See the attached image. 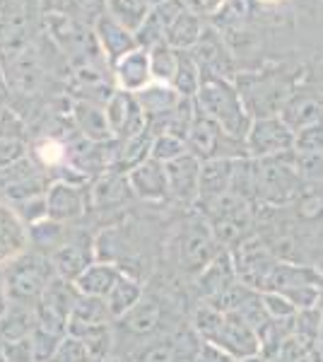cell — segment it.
Segmentation results:
<instances>
[{
  "label": "cell",
  "instance_id": "6da1fadb",
  "mask_svg": "<svg viewBox=\"0 0 323 362\" xmlns=\"http://www.w3.org/2000/svg\"><path fill=\"white\" fill-rule=\"evenodd\" d=\"M184 324H189V321H186L184 300L174 293V283L162 280V285H155V283L145 285L143 300H140L126 317L116 321L114 329H116V341L123 336L131 341V346L126 348V353H128V350L138 348L140 343L150 341V338L174 334V331H179Z\"/></svg>",
  "mask_w": 323,
  "mask_h": 362
},
{
  "label": "cell",
  "instance_id": "7a4b0ae2",
  "mask_svg": "<svg viewBox=\"0 0 323 362\" xmlns=\"http://www.w3.org/2000/svg\"><path fill=\"white\" fill-rule=\"evenodd\" d=\"M222 249L225 247L217 242L213 227L203 215L184 220L169 237V251H172L176 273L189 278L191 283L213 264Z\"/></svg>",
  "mask_w": 323,
  "mask_h": 362
},
{
  "label": "cell",
  "instance_id": "3957f363",
  "mask_svg": "<svg viewBox=\"0 0 323 362\" xmlns=\"http://www.w3.org/2000/svg\"><path fill=\"white\" fill-rule=\"evenodd\" d=\"M196 107L213 119L227 136L244 140L251 131V114L246 112L244 99L239 95L237 83L234 80H225V78H215V75L203 73V83L201 90L196 95Z\"/></svg>",
  "mask_w": 323,
  "mask_h": 362
},
{
  "label": "cell",
  "instance_id": "277c9868",
  "mask_svg": "<svg viewBox=\"0 0 323 362\" xmlns=\"http://www.w3.org/2000/svg\"><path fill=\"white\" fill-rule=\"evenodd\" d=\"M297 75L299 73H285L283 68L239 73L234 83H237V90L244 99V107L251 114V119L280 116L285 102L299 87Z\"/></svg>",
  "mask_w": 323,
  "mask_h": 362
},
{
  "label": "cell",
  "instance_id": "5b68a950",
  "mask_svg": "<svg viewBox=\"0 0 323 362\" xmlns=\"http://www.w3.org/2000/svg\"><path fill=\"white\" fill-rule=\"evenodd\" d=\"M307 184L295 167V153L273 160H258V203L263 208L280 210L297 206L307 194Z\"/></svg>",
  "mask_w": 323,
  "mask_h": 362
},
{
  "label": "cell",
  "instance_id": "8992f818",
  "mask_svg": "<svg viewBox=\"0 0 323 362\" xmlns=\"http://www.w3.org/2000/svg\"><path fill=\"white\" fill-rule=\"evenodd\" d=\"M56 276L51 259L34 249H27L17 259L3 266L5 290H8V300L15 305H29L37 307L49 288L51 278Z\"/></svg>",
  "mask_w": 323,
  "mask_h": 362
},
{
  "label": "cell",
  "instance_id": "52a82bcc",
  "mask_svg": "<svg viewBox=\"0 0 323 362\" xmlns=\"http://www.w3.org/2000/svg\"><path fill=\"white\" fill-rule=\"evenodd\" d=\"M203 343L205 341L193 331V326L184 324L174 334L150 338L119 358L126 362H196Z\"/></svg>",
  "mask_w": 323,
  "mask_h": 362
},
{
  "label": "cell",
  "instance_id": "ba28073f",
  "mask_svg": "<svg viewBox=\"0 0 323 362\" xmlns=\"http://www.w3.org/2000/svg\"><path fill=\"white\" fill-rule=\"evenodd\" d=\"M186 145L189 153L198 157L201 162L208 160H239V157H249L246 153V143L227 136L213 119H208L201 109H198L196 119L186 133Z\"/></svg>",
  "mask_w": 323,
  "mask_h": 362
},
{
  "label": "cell",
  "instance_id": "9c48e42d",
  "mask_svg": "<svg viewBox=\"0 0 323 362\" xmlns=\"http://www.w3.org/2000/svg\"><path fill=\"white\" fill-rule=\"evenodd\" d=\"M229 251H232L239 280L244 285H249V288L258 290V293H263L268 288V280L273 276L275 266L280 264V259L273 254L268 242H263L261 235H254L244 239V242H239L237 247H232Z\"/></svg>",
  "mask_w": 323,
  "mask_h": 362
},
{
  "label": "cell",
  "instance_id": "30bf717a",
  "mask_svg": "<svg viewBox=\"0 0 323 362\" xmlns=\"http://www.w3.org/2000/svg\"><path fill=\"white\" fill-rule=\"evenodd\" d=\"M95 237L90 235L85 227L73 225L66 237V242L58 247L54 254L49 256L51 266H54L56 276L75 283L82 273L87 271L92 264L97 261V251H95Z\"/></svg>",
  "mask_w": 323,
  "mask_h": 362
},
{
  "label": "cell",
  "instance_id": "8fae6325",
  "mask_svg": "<svg viewBox=\"0 0 323 362\" xmlns=\"http://www.w3.org/2000/svg\"><path fill=\"white\" fill-rule=\"evenodd\" d=\"M246 153L254 160H273V157L295 153V131L280 116L254 119L246 136Z\"/></svg>",
  "mask_w": 323,
  "mask_h": 362
},
{
  "label": "cell",
  "instance_id": "7c38bea8",
  "mask_svg": "<svg viewBox=\"0 0 323 362\" xmlns=\"http://www.w3.org/2000/svg\"><path fill=\"white\" fill-rule=\"evenodd\" d=\"M46 210L49 218L63 225H80L87 218V189L82 184L66 179L51 181L49 191H46Z\"/></svg>",
  "mask_w": 323,
  "mask_h": 362
},
{
  "label": "cell",
  "instance_id": "4fadbf2b",
  "mask_svg": "<svg viewBox=\"0 0 323 362\" xmlns=\"http://www.w3.org/2000/svg\"><path fill=\"white\" fill-rule=\"evenodd\" d=\"M191 54L198 61V66L203 68V73L215 75V78H225V80H237L239 73H237V63H234L232 49H229L225 34L215 25L205 27L201 42L196 44V49H193Z\"/></svg>",
  "mask_w": 323,
  "mask_h": 362
},
{
  "label": "cell",
  "instance_id": "5bb4252c",
  "mask_svg": "<svg viewBox=\"0 0 323 362\" xmlns=\"http://www.w3.org/2000/svg\"><path fill=\"white\" fill-rule=\"evenodd\" d=\"M104 112H107V119H109L111 136L116 140L133 138L150 128L148 116L140 109L138 97H135L133 92H126V90L114 92L107 102V107H104Z\"/></svg>",
  "mask_w": 323,
  "mask_h": 362
},
{
  "label": "cell",
  "instance_id": "9a60e30c",
  "mask_svg": "<svg viewBox=\"0 0 323 362\" xmlns=\"http://www.w3.org/2000/svg\"><path fill=\"white\" fill-rule=\"evenodd\" d=\"M167 181H169V201L179 203L184 208H196L201 198V169L203 162L191 153H186L179 160L169 162Z\"/></svg>",
  "mask_w": 323,
  "mask_h": 362
},
{
  "label": "cell",
  "instance_id": "2e32d148",
  "mask_svg": "<svg viewBox=\"0 0 323 362\" xmlns=\"http://www.w3.org/2000/svg\"><path fill=\"white\" fill-rule=\"evenodd\" d=\"M131 198L135 196L131 191V184H128V177L121 172H114V169L92 179L90 191H87V203H90V210H95V213L121 210L126 208V203Z\"/></svg>",
  "mask_w": 323,
  "mask_h": 362
},
{
  "label": "cell",
  "instance_id": "e0dca14e",
  "mask_svg": "<svg viewBox=\"0 0 323 362\" xmlns=\"http://www.w3.org/2000/svg\"><path fill=\"white\" fill-rule=\"evenodd\" d=\"M210 343L220 350H225V353H229L237 360H244V358H251V355L261 353V338H258L256 331L251 329L239 314H225V321H222L220 331H217Z\"/></svg>",
  "mask_w": 323,
  "mask_h": 362
},
{
  "label": "cell",
  "instance_id": "ac0fdd59",
  "mask_svg": "<svg viewBox=\"0 0 323 362\" xmlns=\"http://www.w3.org/2000/svg\"><path fill=\"white\" fill-rule=\"evenodd\" d=\"M280 119L295 133L299 128L323 124V92L309 85H299L285 102Z\"/></svg>",
  "mask_w": 323,
  "mask_h": 362
},
{
  "label": "cell",
  "instance_id": "d6986e66",
  "mask_svg": "<svg viewBox=\"0 0 323 362\" xmlns=\"http://www.w3.org/2000/svg\"><path fill=\"white\" fill-rule=\"evenodd\" d=\"M234 283H239L237 266H234L232 251L222 249L220 256L210 264L205 271L193 280V293H196L198 302H210L217 295H222L227 288H232Z\"/></svg>",
  "mask_w": 323,
  "mask_h": 362
},
{
  "label": "cell",
  "instance_id": "ffe728a7",
  "mask_svg": "<svg viewBox=\"0 0 323 362\" xmlns=\"http://www.w3.org/2000/svg\"><path fill=\"white\" fill-rule=\"evenodd\" d=\"M131 191L138 201L145 203H167L169 201V181H167V167L157 160L143 162L133 172L126 174Z\"/></svg>",
  "mask_w": 323,
  "mask_h": 362
},
{
  "label": "cell",
  "instance_id": "44dd1931",
  "mask_svg": "<svg viewBox=\"0 0 323 362\" xmlns=\"http://www.w3.org/2000/svg\"><path fill=\"white\" fill-rule=\"evenodd\" d=\"M29 249V225L8 201L0 198V268Z\"/></svg>",
  "mask_w": 323,
  "mask_h": 362
},
{
  "label": "cell",
  "instance_id": "7402d4cb",
  "mask_svg": "<svg viewBox=\"0 0 323 362\" xmlns=\"http://www.w3.org/2000/svg\"><path fill=\"white\" fill-rule=\"evenodd\" d=\"M135 97H138L140 109L148 116V124L152 131H155L164 119H169V114H172L174 109L179 107L181 99H184L172 85H164V83L148 85L145 90L135 92Z\"/></svg>",
  "mask_w": 323,
  "mask_h": 362
},
{
  "label": "cell",
  "instance_id": "603a6c76",
  "mask_svg": "<svg viewBox=\"0 0 323 362\" xmlns=\"http://www.w3.org/2000/svg\"><path fill=\"white\" fill-rule=\"evenodd\" d=\"M152 68H150V51L135 49L131 54L116 61V80H119L121 90L126 92H140L150 85Z\"/></svg>",
  "mask_w": 323,
  "mask_h": 362
},
{
  "label": "cell",
  "instance_id": "cb8c5ba5",
  "mask_svg": "<svg viewBox=\"0 0 323 362\" xmlns=\"http://www.w3.org/2000/svg\"><path fill=\"white\" fill-rule=\"evenodd\" d=\"M143 295H145V280H140V278H135L131 273L123 271L121 278L114 283V288L109 290V295L104 297L114 324L126 317V314L143 300Z\"/></svg>",
  "mask_w": 323,
  "mask_h": 362
},
{
  "label": "cell",
  "instance_id": "d4e9b609",
  "mask_svg": "<svg viewBox=\"0 0 323 362\" xmlns=\"http://www.w3.org/2000/svg\"><path fill=\"white\" fill-rule=\"evenodd\" d=\"M232 177H234V160H208L203 162L201 169V203H210L215 198H222L232 191Z\"/></svg>",
  "mask_w": 323,
  "mask_h": 362
},
{
  "label": "cell",
  "instance_id": "484cf974",
  "mask_svg": "<svg viewBox=\"0 0 323 362\" xmlns=\"http://www.w3.org/2000/svg\"><path fill=\"white\" fill-rule=\"evenodd\" d=\"M95 32H97V39L104 46V51L109 54V61H114V63L126 54H131V51L138 49V44H135V34L128 32L126 27H121L109 13H104L95 22Z\"/></svg>",
  "mask_w": 323,
  "mask_h": 362
},
{
  "label": "cell",
  "instance_id": "4316f807",
  "mask_svg": "<svg viewBox=\"0 0 323 362\" xmlns=\"http://www.w3.org/2000/svg\"><path fill=\"white\" fill-rule=\"evenodd\" d=\"M73 121L75 128L82 133V138L92 140V143H107V140H114L109 128V119L107 112L102 107H97L95 102H75L73 107Z\"/></svg>",
  "mask_w": 323,
  "mask_h": 362
},
{
  "label": "cell",
  "instance_id": "83f0119b",
  "mask_svg": "<svg viewBox=\"0 0 323 362\" xmlns=\"http://www.w3.org/2000/svg\"><path fill=\"white\" fill-rule=\"evenodd\" d=\"M34 329H37V307L10 302L5 314L0 317V343L5 346V343L29 338Z\"/></svg>",
  "mask_w": 323,
  "mask_h": 362
},
{
  "label": "cell",
  "instance_id": "f1b7e54d",
  "mask_svg": "<svg viewBox=\"0 0 323 362\" xmlns=\"http://www.w3.org/2000/svg\"><path fill=\"white\" fill-rule=\"evenodd\" d=\"M152 140H155V133L143 131L133 138L119 140V148H116V160H114V172L128 174L133 172L135 167H140L143 162H148L152 157Z\"/></svg>",
  "mask_w": 323,
  "mask_h": 362
},
{
  "label": "cell",
  "instance_id": "f546056e",
  "mask_svg": "<svg viewBox=\"0 0 323 362\" xmlns=\"http://www.w3.org/2000/svg\"><path fill=\"white\" fill-rule=\"evenodd\" d=\"M121 266L109 264V261H95L75 280V288L80 290V295L87 297H107L109 290L114 288V283L121 278Z\"/></svg>",
  "mask_w": 323,
  "mask_h": 362
},
{
  "label": "cell",
  "instance_id": "4dcf8cb0",
  "mask_svg": "<svg viewBox=\"0 0 323 362\" xmlns=\"http://www.w3.org/2000/svg\"><path fill=\"white\" fill-rule=\"evenodd\" d=\"M104 324H114L104 297L82 295L78 300V305H75V309H73V314H70V319H68V331L70 334H78V331H82V329H90V326H104Z\"/></svg>",
  "mask_w": 323,
  "mask_h": 362
},
{
  "label": "cell",
  "instance_id": "1f68e13d",
  "mask_svg": "<svg viewBox=\"0 0 323 362\" xmlns=\"http://www.w3.org/2000/svg\"><path fill=\"white\" fill-rule=\"evenodd\" d=\"M73 225H63V223H56L51 218H44L39 223L29 225V249L39 251L44 256H51L54 251L66 242L68 232Z\"/></svg>",
  "mask_w": 323,
  "mask_h": 362
},
{
  "label": "cell",
  "instance_id": "d6a6232c",
  "mask_svg": "<svg viewBox=\"0 0 323 362\" xmlns=\"http://www.w3.org/2000/svg\"><path fill=\"white\" fill-rule=\"evenodd\" d=\"M80 297L82 295H80V290L75 288V283H70V280L61 278V276H54L39 305L51 309V312H56V314H61V317L70 319V314H73V309L78 305Z\"/></svg>",
  "mask_w": 323,
  "mask_h": 362
},
{
  "label": "cell",
  "instance_id": "836d02e7",
  "mask_svg": "<svg viewBox=\"0 0 323 362\" xmlns=\"http://www.w3.org/2000/svg\"><path fill=\"white\" fill-rule=\"evenodd\" d=\"M205 27L208 25H205L203 17H198V15H193L186 10V13L181 15L172 27H169L167 44L176 51H193L196 49V44L201 42Z\"/></svg>",
  "mask_w": 323,
  "mask_h": 362
},
{
  "label": "cell",
  "instance_id": "e575fe53",
  "mask_svg": "<svg viewBox=\"0 0 323 362\" xmlns=\"http://www.w3.org/2000/svg\"><path fill=\"white\" fill-rule=\"evenodd\" d=\"M78 336L85 343L87 353L92 360H111L116 355V329L114 324H104V326H90V329L78 331Z\"/></svg>",
  "mask_w": 323,
  "mask_h": 362
},
{
  "label": "cell",
  "instance_id": "d590c367",
  "mask_svg": "<svg viewBox=\"0 0 323 362\" xmlns=\"http://www.w3.org/2000/svg\"><path fill=\"white\" fill-rule=\"evenodd\" d=\"M201 83H203V68L198 66V61L193 58L191 51H179V63H176V75L172 87L181 97L196 99L198 90H201Z\"/></svg>",
  "mask_w": 323,
  "mask_h": 362
},
{
  "label": "cell",
  "instance_id": "8d00e7d4",
  "mask_svg": "<svg viewBox=\"0 0 323 362\" xmlns=\"http://www.w3.org/2000/svg\"><path fill=\"white\" fill-rule=\"evenodd\" d=\"M107 13L114 17L121 27H126L128 32L135 34L145 25L152 8L145 0H107Z\"/></svg>",
  "mask_w": 323,
  "mask_h": 362
},
{
  "label": "cell",
  "instance_id": "74e56055",
  "mask_svg": "<svg viewBox=\"0 0 323 362\" xmlns=\"http://www.w3.org/2000/svg\"><path fill=\"white\" fill-rule=\"evenodd\" d=\"M254 13V0H225L222 10L213 17L215 27L220 32H234L242 29Z\"/></svg>",
  "mask_w": 323,
  "mask_h": 362
},
{
  "label": "cell",
  "instance_id": "f35d334b",
  "mask_svg": "<svg viewBox=\"0 0 323 362\" xmlns=\"http://www.w3.org/2000/svg\"><path fill=\"white\" fill-rule=\"evenodd\" d=\"M176 63H179V51L172 49L169 44H160L155 49H150V68H152V78L157 83L164 85L174 83Z\"/></svg>",
  "mask_w": 323,
  "mask_h": 362
},
{
  "label": "cell",
  "instance_id": "ab89813d",
  "mask_svg": "<svg viewBox=\"0 0 323 362\" xmlns=\"http://www.w3.org/2000/svg\"><path fill=\"white\" fill-rule=\"evenodd\" d=\"M295 336L302 338L309 346H319L323 336V309L311 307V309H299L295 317Z\"/></svg>",
  "mask_w": 323,
  "mask_h": 362
},
{
  "label": "cell",
  "instance_id": "60d3db41",
  "mask_svg": "<svg viewBox=\"0 0 323 362\" xmlns=\"http://www.w3.org/2000/svg\"><path fill=\"white\" fill-rule=\"evenodd\" d=\"M186 153H189L186 140L174 136V133H157L155 140H152V160L162 162V165H169V162L179 160Z\"/></svg>",
  "mask_w": 323,
  "mask_h": 362
},
{
  "label": "cell",
  "instance_id": "b9f144b4",
  "mask_svg": "<svg viewBox=\"0 0 323 362\" xmlns=\"http://www.w3.org/2000/svg\"><path fill=\"white\" fill-rule=\"evenodd\" d=\"M68 334L63 331H54V329H46V326L37 324L32 334V343H34V353H37V362H51L56 355L58 346L63 343V338Z\"/></svg>",
  "mask_w": 323,
  "mask_h": 362
},
{
  "label": "cell",
  "instance_id": "7bdbcfd3",
  "mask_svg": "<svg viewBox=\"0 0 323 362\" xmlns=\"http://www.w3.org/2000/svg\"><path fill=\"white\" fill-rule=\"evenodd\" d=\"M263 305H266L268 317L273 321H287V319H295L299 309L295 307V302L290 300L283 293H273V290H266L263 293Z\"/></svg>",
  "mask_w": 323,
  "mask_h": 362
},
{
  "label": "cell",
  "instance_id": "ee69618b",
  "mask_svg": "<svg viewBox=\"0 0 323 362\" xmlns=\"http://www.w3.org/2000/svg\"><path fill=\"white\" fill-rule=\"evenodd\" d=\"M295 153H323V124L299 128L295 133Z\"/></svg>",
  "mask_w": 323,
  "mask_h": 362
},
{
  "label": "cell",
  "instance_id": "f6af8a7d",
  "mask_svg": "<svg viewBox=\"0 0 323 362\" xmlns=\"http://www.w3.org/2000/svg\"><path fill=\"white\" fill-rule=\"evenodd\" d=\"M51 362H92V358H90V353H87L85 343H82L78 336L68 334L63 338L61 346H58Z\"/></svg>",
  "mask_w": 323,
  "mask_h": 362
},
{
  "label": "cell",
  "instance_id": "bcb514c9",
  "mask_svg": "<svg viewBox=\"0 0 323 362\" xmlns=\"http://www.w3.org/2000/svg\"><path fill=\"white\" fill-rule=\"evenodd\" d=\"M295 167L304 181H323V153H295Z\"/></svg>",
  "mask_w": 323,
  "mask_h": 362
},
{
  "label": "cell",
  "instance_id": "7dc6e473",
  "mask_svg": "<svg viewBox=\"0 0 323 362\" xmlns=\"http://www.w3.org/2000/svg\"><path fill=\"white\" fill-rule=\"evenodd\" d=\"M5 362H37V353H34L32 336L22 338V341H13L3 346Z\"/></svg>",
  "mask_w": 323,
  "mask_h": 362
},
{
  "label": "cell",
  "instance_id": "c3c4849f",
  "mask_svg": "<svg viewBox=\"0 0 323 362\" xmlns=\"http://www.w3.org/2000/svg\"><path fill=\"white\" fill-rule=\"evenodd\" d=\"M68 3L70 15L80 17V20H87V15H90V22H97L107 13V0H68Z\"/></svg>",
  "mask_w": 323,
  "mask_h": 362
},
{
  "label": "cell",
  "instance_id": "681fc988",
  "mask_svg": "<svg viewBox=\"0 0 323 362\" xmlns=\"http://www.w3.org/2000/svg\"><path fill=\"white\" fill-rule=\"evenodd\" d=\"M27 155V145L22 140H8V138H0V169L5 167H13L20 160H25Z\"/></svg>",
  "mask_w": 323,
  "mask_h": 362
},
{
  "label": "cell",
  "instance_id": "f907efd6",
  "mask_svg": "<svg viewBox=\"0 0 323 362\" xmlns=\"http://www.w3.org/2000/svg\"><path fill=\"white\" fill-rule=\"evenodd\" d=\"M22 136H25V124L20 116L10 109H0V138L22 140Z\"/></svg>",
  "mask_w": 323,
  "mask_h": 362
},
{
  "label": "cell",
  "instance_id": "816d5d0a",
  "mask_svg": "<svg viewBox=\"0 0 323 362\" xmlns=\"http://www.w3.org/2000/svg\"><path fill=\"white\" fill-rule=\"evenodd\" d=\"M184 3V8L189 10V13L203 17V20H213V17L220 13L222 5H225V0H181Z\"/></svg>",
  "mask_w": 323,
  "mask_h": 362
},
{
  "label": "cell",
  "instance_id": "f5cc1de1",
  "mask_svg": "<svg viewBox=\"0 0 323 362\" xmlns=\"http://www.w3.org/2000/svg\"><path fill=\"white\" fill-rule=\"evenodd\" d=\"M196 362H239V360L232 358V355L225 353V350H220L217 346H213V343H203Z\"/></svg>",
  "mask_w": 323,
  "mask_h": 362
},
{
  "label": "cell",
  "instance_id": "db71d44e",
  "mask_svg": "<svg viewBox=\"0 0 323 362\" xmlns=\"http://www.w3.org/2000/svg\"><path fill=\"white\" fill-rule=\"evenodd\" d=\"M10 300H8V290H5V278H3V268H0V317L5 314Z\"/></svg>",
  "mask_w": 323,
  "mask_h": 362
},
{
  "label": "cell",
  "instance_id": "11a10c76",
  "mask_svg": "<svg viewBox=\"0 0 323 362\" xmlns=\"http://www.w3.org/2000/svg\"><path fill=\"white\" fill-rule=\"evenodd\" d=\"M239 362H270V360L263 353H258V355H251V358H244V360H239Z\"/></svg>",
  "mask_w": 323,
  "mask_h": 362
},
{
  "label": "cell",
  "instance_id": "9f6ffc18",
  "mask_svg": "<svg viewBox=\"0 0 323 362\" xmlns=\"http://www.w3.org/2000/svg\"><path fill=\"white\" fill-rule=\"evenodd\" d=\"M145 3H148V5H150V8H157V5H162V3H164V0H145Z\"/></svg>",
  "mask_w": 323,
  "mask_h": 362
},
{
  "label": "cell",
  "instance_id": "6f0895ef",
  "mask_svg": "<svg viewBox=\"0 0 323 362\" xmlns=\"http://www.w3.org/2000/svg\"><path fill=\"white\" fill-rule=\"evenodd\" d=\"M107 362H126V360H123V358H119V355H114V358H111V360H107Z\"/></svg>",
  "mask_w": 323,
  "mask_h": 362
},
{
  "label": "cell",
  "instance_id": "680465c9",
  "mask_svg": "<svg viewBox=\"0 0 323 362\" xmlns=\"http://www.w3.org/2000/svg\"><path fill=\"white\" fill-rule=\"evenodd\" d=\"M319 348H321V355H323V341L319 343Z\"/></svg>",
  "mask_w": 323,
  "mask_h": 362
},
{
  "label": "cell",
  "instance_id": "91938a15",
  "mask_svg": "<svg viewBox=\"0 0 323 362\" xmlns=\"http://www.w3.org/2000/svg\"><path fill=\"white\" fill-rule=\"evenodd\" d=\"M92 362H107V360H92Z\"/></svg>",
  "mask_w": 323,
  "mask_h": 362
}]
</instances>
